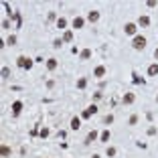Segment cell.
Segmentation results:
<instances>
[{"label": "cell", "mask_w": 158, "mask_h": 158, "mask_svg": "<svg viewBox=\"0 0 158 158\" xmlns=\"http://www.w3.org/2000/svg\"><path fill=\"white\" fill-rule=\"evenodd\" d=\"M79 59H81V61H87V59H91V51H89V49H83V51L79 53Z\"/></svg>", "instance_id": "cell-13"}, {"label": "cell", "mask_w": 158, "mask_h": 158, "mask_svg": "<svg viewBox=\"0 0 158 158\" xmlns=\"http://www.w3.org/2000/svg\"><path fill=\"white\" fill-rule=\"evenodd\" d=\"M134 83H144V79H140L138 75H134Z\"/></svg>", "instance_id": "cell-30"}, {"label": "cell", "mask_w": 158, "mask_h": 158, "mask_svg": "<svg viewBox=\"0 0 158 158\" xmlns=\"http://www.w3.org/2000/svg\"><path fill=\"white\" fill-rule=\"evenodd\" d=\"M156 102H158V95H156Z\"/></svg>", "instance_id": "cell-33"}, {"label": "cell", "mask_w": 158, "mask_h": 158, "mask_svg": "<svg viewBox=\"0 0 158 158\" xmlns=\"http://www.w3.org/2000/svg\"><path fill=\"white\" fill-rule=\"evenodd\" d=\"M10 154H12V150H10V148H8L6 144H2V146H0V156H2V158H6V156H10Z\"/></svg>", "instance_id": "cell-9"}, {"label": "cell", "mask_w": 158, "mask_h": 158, "mask_svg": "<svg viewBox=\"0 0 158 158\" xmlns=\"http://www.w3.org/2000/svg\"><path fill=\"white\" fill-rule=\"evenodd\" d=\"M132 47H134L136 51H142V49L146 47V36L136 35V36H134V41H132Z\"/></svg>", "instance_id": "cell-2"}, {"label": "cell", "mask_w": 158, "mask_h": 158, "mask_svg": "<svg viewBox=\"0 0 158 158\" xmlns=\"http://www.w3.org/2000/svg\"><path fill=\"white\" fill-rule=\"evenodd\" d=\"M91 158H99V154H93V156H91Z\"/></svg>", "instance_id": "cell-32"}, {"label": "cell", "mask_w": 158, "mask_h": 158, "mask_svg": "<svg viewBox=\"0 0 158 158\" xmlns=\"http://www.w3.org/2000/svg\"><path fill=\"white\" fill-rule=\"evenodd\" d=\"M79 128H81V118L75 116V118L71 120V130H79Z\"/></svg>", "instance_id": "cell-12"}, {"label": "cell", "mask_w": 158, "mask_h": 158, "mask_svg": "<svg viewBox=\"0 0 158 158\" xmlns=\"http://www.w3.org/2000/svg\"><path fill=\"white\" fill-rule=\"evenodd\" d=\"M134 99H136V95H134V93H124V97H122V102H124L126 105L134 104Z\"/></svg>", "instance_id": "cell-6"}, {"label": "cell", "mask_w": 158, "mask_h": 158, "mask_svg": "<svg viewBox=\"0 0 158 158\" xmlns=\"http://www.w3.org/2000/svg\"><path fill=\"white\" fill-rule=\"evenodd\" d=\"M6 43H8V45H16V36H14V35H10V36H8V41H6Z\"/></svg>", "instance_id": "cell-27"}, {"label": "cell", "mask_w": 158, "mask_h": 158, "mask_svg": "<svg viewBox=\"0 0 158 158\" xmlns=\"http://www.w3.org/2000/svg\"><path fill=\"white\" fill-rule=\"evenodd\" d=\"M138 22H140V26H148V24H150V18H148V16H140Z\"/></svg>", "instance_id": "cell-21"}, {"label": "cell", "mask_w": 158, "mask_h": 158, "mask_svg": "<svg viewBox=\"0 0 158 158\" xmlns=\"http://www.w3.org/2000/svg\"><path fill=\"white\" fill-rule=\"evenodd\" d=\"M53 47H55V49H61V47H63V39H55V41H53Z\"/></svg>", "instance_id": "cell-22"}, {"label": "cell", "mask_w": 158, "mask_h": 158, "mask_svg": "<svg viewBox=\"0 0 158 158\" xmlns=\"http://www.w3.org/2000/svg\"><path fill=\"white\" fill-rule=\"evenodd\" d=\"M148 75H150V77H154V75H158V63H152V65L148 67Z\"/></svg>", "instance_id": "cell-15"}, {"label": "cell", "mask_w": 158, "mask_h": 158, "mask_svg": "<svg viewBox=\"0 0 158 158\" xmlns=\"http://www.w3.org/2000/svg\"><path fill=\"white\" fill-rule=\"evenodd\" d=\"M124 31H126V35H136V24L134 22H128L124 26Z\"/></svg>", "instance_id": "cell-8"}, {"label": "cell", "mask_w": 158, "mask_h": 158, "mask_svg": "<svg viewBox=\"0 0 158 158\" xmlns=\"http://www.w3.org/2000/svg\"><path fill=\"white\" fill-rule=\"evenodd\" d=\"M112 122H114V116H112V114H107V116L104 118V124H112Z\"/></svg>", "instance_id": "cell-26"}, {"label": "cell", "mask_w": 158, "mask_h": 158, "mask_svg": "<svg viewBox=\"0 0 158 158\" xmlns=\"http://www.w3.org/2000/svg\"><path fill=\"white\" fill-rule=\"evenodd\" d=\"M49 134H51V132H49V128H43V130L39 132V136H41V138H47Z\"/></svg>", "instance_id": "cell-24"}, {"label": "cell", "mask_w": 158, "mask_h": 158, "mask_svg": "<svg viewBox=\"0 0 158 158\" xmlns=\"http://www.w3.org/2000/svg\"><path fill=\"white\" fill-rule=\"evenodd\" d=\"M85 85H87V79H85V77L77 79V87H79V89H85Z\"/></svg>", "instance_id": "cell-19"}, {"label": "cell", "mask_w": 158, "mask_h": 158, "mask_svg": "<svg viewBox=\"0 0 158 158\" xmlns=\"http://www.w3.org/2000/svg\"><path fill=\"white\" fill-rule=\"evenodd\" d=\"M83 24H85V18H81V16L73 18V29H83Z\"/></svg>", "instance_id": "cell-5"}, {"label": "cell", "mask_w": 158, "mask_h": 158, "mask_svg": "<svg viewBox=\"0 0 158 158\" xmlns=\"http://www.w3.org/2000/svg\"><path fill=\"white\" fill-rule=\"evenodd\" d=\"M93 75H95V77H104L105 75V67L104 65H97V67L93 69Z\"/></svg>", "instance_id": "cell-10"}, {"label": "cell", "mask_w": 158, "mask_h": 158, "mask_svg": "<svg viewBox=\"0 0 158 158\" xmlns=\"http://www.w3.org/2000/svg\"><path fill=\"white\" fill-rule=\"evenodd\" d=\"M57 65H59L57 59H49V61H47V69H49V71H55V69H57Z\"/></svg>", "instance_id": "cell-16"}, {"label": "cell", "mask_w": 158, "mask_h": 158, "mask_svg": "<svg viewBox=\"0 0 158 158\" xmlns=\"http://www.w3.org/2000/svg\"><path fill=\"white\" fill-rule=\"evenodd\" d=\"M130 126H136V124H138V116H136V114H134V116H132V118H130Z\"/></svg>", "instance_id": "cell-25"}, {"label": "cell", "mask_w": 158, "mask_h": 158, "mask_svg": "<svg viewBox=\"0 0 158 158\" xmlns=\"http://www.w3.org/2000/svg\"><path fill=\"white\" fill-rule=\"evenodd\" d=\"M67 26V20L65 18H57V29H65Z\"/></svg>", "instance_id": "cell-20"}, {"label": "cell", "mask_w": 158, "mask_h": 158, "mask_svg": "<svg viewBox=\"0 0 158 158\" xmlns=\"http://www.w3.org/2000/svg\"><path fill=\"white\" fill-rule=\"evenodd\" d=\"M112 138V134H109V130H104L102 134H99V142H109Z\"/></svg>", "instance_id": "cell-14"}, {"label": "cell", "mask_w": 158, "mask_h": 158, "mask_svg": "<svg viewBox=\"0 0 158 158\" xmlns=\"http://www.w3.org/2000/svg\"><path fill=\"white\" fill-rule=\"evenodd\" d=\"M95 114H97V105H95V104H91V105L87 107V109H83L81 118H83V120H87V118H91V116H95Z\"/></svg>", "instance_id": "cell-3"}, {"label": "cell", "mask_w": 158, "mask_h": 158, "mask_svg": "<svg viewBox=\"0 0 158 158\" xmlns=\"http://www.w3.org/2000/svg\"><path fill=\"white\" fill-rule=\"evenodd\" d=\"M146 6H148V8H154V6H156V0H148Z\"/></svg>", "instance_id": "cell-28"}, {"label": "cell", "mask_w": 158, "mask_h": 158, "mask_svg": "<svg viewBox=\"0 0 158 158\" xmlns=\"http://www.w3.org/2000/svg\"><path fill=\"white\" fill-rule=\"evenodd\" d=\"M20 112H22V102H14V104H12V116L16 118Z\"/></svg>", "instance_id": "cell-7"}, {"label": "cell", "mask_w": 158, "mask_h": 158, "mask_svg": "<svg viewBox=\"0 0 158 158\" xmlns=\"http://www.w3.org/2000/svg\"><path fill=\"white\" fill-rule=\"evenodd\" d=\"M95 140H97V132L91 130V132L87 134V138H85V144H91V142H95Z\"/></svg>", "instance_id": "cell-11"}, {"label": "cell", "mask_w": 158, "mask_h": 158, "mask_svg": "<svg viewBox=\"0 0 158 158\" xmlns=\"http://www.w3.org/2000/svg\"><path fill=\"white\" fill-rule=\"evenodd\" d=\"M154 57H156V61H158V49H156V51H154Z\"/></svg>", "instance_id": "cell-31"}, {"label": "cell", "mask_w": 158, "mask_h": 158, "mask_svg": "<svg viewBox=\"0 0 158 158\" xmlns=\"http://www.w3.org/2000/svg\"><path fill=\"white\" fill-rule=\"evenodd\" d=\"M87 20L89 22H97V20H99V12H97V10H89L87 12Z\"/></svg>", "instance_id": "cell-4"}, {"label": "cell", "mask_w": 158, "mask_h": 158, "mask_svg": "<svg viewBox=\"0 0 158 158\" xmlns=\"http://www.w3.org/2000/svg\"><path fill=\"white\" fill-rule=\"evenodd\" d=\"M2 29H10V20H2Z\"/></svg>", "instance_id": "cell-29"}, {"label": "cell", "mask_w": 158, "mask_h": 158, "mask_svg": "<svg viewBox=\"0 0 158 158\" xmlns=\"http://www.w3.org/2000/svg\"><path fill=\"white\" fill-rule=\"evenodd\" d=\"M10 77V69L8 67H2V79H8Z\"/></svg>", "instance_id": "cell-23"}, {"label": "cell", "mask_w": 158, "mask_h": 158, "mask_svg": "<svg viewBox=\"0 0 158 158\" xmlns=\"http://www.w3.org/2000/svg\"><path fill=\"white\" fill-rule=\"evenodd\" d=\"M105 154H107V158H114L116 154H118V150L114 148V146H107V150H105Z\"/></svg>", "instance_id": "cell-17"}, {"label": "cell", "mask_w": 158, "mask_h": 158, "mask_svg": "<svg viewBox=\"0 0 158 158\" xmlns=\"http://www.w3.org/2000/svg\"><path fill=\"white\" fill-rule=\"evenodd\" d=\"M33 63H35V61H31V59H29V57H24V55H20V57L16 59V65L20 67V69H31V67H33Z\"/></svg>", "instance_id": "cell-1"}, {"label": "cell", "mask_w": 158, "mask_h": 158, "mask_svg": "<svg viewBox=\"0 0 158 158\" xmlns=\"http://www.w3.org/2000/svg\"><path fill=\"white\" fill-rule=\"evenodd\" d=\"M71 41H73V33L71 31H65L63 33V43H71Z\"/></svg>", "instance_id": "cell-18"}]
</instances>
